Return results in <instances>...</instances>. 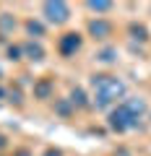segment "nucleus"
<instances>
[{"instance_id":"nucleus-1","label":"nucleus","mask_w":151,"mask_h":156,"mask_svg":"<svg viewBox=\"0 0 151 156\" xmlns=\"http://www.w3.org/2000/svg\"><path fill=\"white\" fill-rule=\"evenodd\" d=\"M45 13H47V18L50 21H65L68 18V5H63V3H47L45 5Z\"/></svg>"},{"instance_id":"nucleus-2","label":"nucleus","mask_w":151,"mask_h":156,"mask_svg":"<svg viewBox=\"0 0 151 156\" xmlns=\"http://www.w3.org/2000/svg\"><path fill=\"white\" fill-rule=\"evenodd\" d=\"M78 44H81L78 34H65V39L60 42V52H63V55H70V52L78 50Z\"/></svg>"},{"instance_id":"nucleus-3","label":"nucleus","mask_w":151,"mask_h":156,"mask_svg":"<svg viewBox=\"0 0 151 156\" xmlns=\"http://www.w3.org/2000/svg\"><path fill=\"white\" fill-rule=\"evenodd\" d=\"M91 34H99V37L110 34V23H104V21H94V23H91Z\"/></svg>"},{"instance_id":"nucleus-4","label":"nucleus","mask_w":151,"mask_h":156,"mask_svg":"<svg viewBox=\"0 0 151 156\" xmlns=\"http://www.w3.org/2000/svg\"><path fill=\"white\" fill-rule=\"evenodd\" d=\"M26 52L31 55V60H42V47L39 44H26Z\"/></svg>"},{"instance_id":"nucleus-5","label":"nucleus","mask_w":151,"mask_h":156,"mask_svg":"<svg viewBox=\"0 0 151 156\" xmlns=\"http://www.w3.org/2000/svg\"><path fill=\"white\" fill-rule=\"evenodd\" d=\"M89 8H91V11H107L110 3H89Z\"/></svg>"},{"instance_id":"nucleus-6","label":"nucleus","mask_w":151,"mask_h":156,"mask_svg":"<svg viewBox=\"0 0 151 156\" xmlns=\"http://www.w3.org/2000/svg\"><path fill=\"white\" fill-rule=\"evenodd\" d=\"M112 55H115V52H112V50H104V52H102V55H99V60H104V62H112V60H115V57H112Z\"/></svg>"},{"instance_id":"nucleus-7","label":"nucleus","mask_w":151,"mask_h":156,"mask_svg":"<svg viewBox=\"0 0 151 156\" xmlns=\"http://www.w3.org/2000/svg\"><path fill=\"white\" fill-rule=\"evenodd\" d=\"M29 31H31V34H42V26H39V23H29Z\"/></svg>"},{"instance_id":"nucleus-8","label":"nucleus","mask_w":151,"mask_h":156,"mask_svg":"<svg viewBox=\"0 0 151 156\" xmlns=\"http://www.w3.org/2000/svg\"><path fill=\"white\" fill-rule=\"evenodd\" d=\"M8 55H11V60H18V50H16V47H11V50H8Z\"/></svg>"},{"instance_id":"nucleus-9","label":"nucleus","mask_w":151,"mask_h":156,"mask_svg":"<svg viewBox=\"0 0 151 156\" xmlns=\"http://www.w3.org/2000/svg\"><path fill=\"white\" fill-rule=\"evenodd\" d=\"M0 146H3V138H0Z\"/></svg>"}]
</instances>
